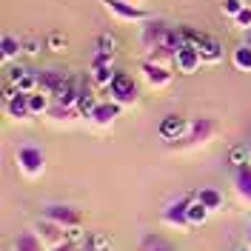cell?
I'll list each match as a JSON object with an SVG mask.
<instances>
[{"mask_svg": "<svg viewBox=\"0 0 251 251\" xmlns=\"http://www.w3.org/2000/svg\"><path fill=\"white\" fill-rule=\"evenodd\" d=\"M109 100L120 103V106H134L137 103V86L128 72H114V80L109 83Z\"/></svg>", "mask_w": 251, "mask_h": 251, "instance_id": "6da1fadb", "label": "cell"}, {"mask_svg": "<svg viewBox=\"0 0 251 251\" xmlns=\"http://www.w3.org/2000/svg\"><path fill=\"white\" fill-rule=\"evenodd\" d=\"M15 163L20 174H26V177H40L43 169H46V154L37 149V146H20L15 151Z\"/></svg>", "mask_w": 251, "mask_h": 251, "instance_id": "7a4b0ae2", "label": "cell"}, {"mask_svg": "<svg viewBox=\"0 0 251 251\" xmlns=\"http://www.w3.org/2000/svg\"><path fill=\"white\" fill-rule=\"evenodd\" d=\"M3 106H6V114L12 117V120H20V123H26V120H31L34 114H31L29 109V94L20 92V89H9L6 92V100H3Z\"/></svg>", "mask_w": 251, "mask_h": 251, "instance_id": "3957f363", "label": "cell"}, {"mask_svg": "<svg viewBox=\"0 0 251 251\" xmlns=\"http://www.w3.org/2000/svg\"><path fill=\"white\" fill-rule=\"evenodd\" d=\"M100 3L117 20H126V23H146L149 20V12L140 9V6H134V3H128V0H100Z\"/></svg>", "mask_w": 251, "mask_h": 251, "instance_id": "277c9868", "label": "cell"}, {"mask_svg": "<svg viewBox=\"0 0 251 251\" xmlns=\"http://www.w3.org/2000/svg\"><path fill=\"white\" fill-rule=\"evenodd\" d=\"M43 217L54 220V223H60L63 228H75L83 223V214H80V208L75 205H66V203H51L43 208Z\"/></svg>", "mask_w": 251, "mask_h": 251, "instance_id": "5b68a950", "label": "cell"}, {"mask_svg": "<svg viewBox=\"0 0 251 251\" xmlns=\"http://www.w3.org/2000/svg\"><path fill=\"white\" fill-rule=\"evenodd\" d=\"M191 200H194V197H183V200L169 203L166 211H163V223L172 226V228H180V231H188V228H191V223H188V203H191Z\"/></svg>", "mask_w": 251, "mask_h": 251, "instance_id": "8992f818", "label": "cell"}, {"mask_svg": "<svg viewBox=\"0 0 251 251\" xmlns=\"http://www.w3.org/2000/svg\"><path fill=\"white\" fill-rule=\"evenodd\" d=\"M34 231H37V237L43 240V246H46V249H54V246H63V243H66V228H63L60 223L49 220V217L37 220Z\"/></svg>", "mask_w": 251, "mask_h": 251, "instance_id": "52a82bcc", "label": "cell"}, {"mask_svg": "<svg viewBox=\"0 0 251 251\" xmlns=\"http://www.w3.org/2000/svg\"><path fill=\"white\" fill-rule=\"evenodd\" d=\"M143 77H146V83L151 86V89H166V86H172V69L169 66H163V63H154V60H143Z\"/></svg>", "mask_w": 251, "mask_h": 251, "instance_id": "ba28073f", "label": "cell"}, {"mask_svg": "<svg viewBox=\"0 0 251 251\" xmlns=\"http://www.w3.org/2000/svg\"><path fill=\"white\" fill-rule=\"evenodd\" d=\"M200 63H203L200 49L188 46V43H183V46L177 49V54H174V66H177V72H183V75H194V72L200 69Z\"/></svg>", "mask_w": 251, "mask_h": 251, "instance_id": "9c48e42d", "label": "cell"}, {"mask_svg": "<svg viewBox=\"0 0 251 251\" xmlns=\"http://www.w3.org/2000/svg\"><path fill=\"white\" fill-rule=\"evenodd\" d=\"M188 128H191V120L177 117V114H169V117H163V123H160V137H163V140H186Z\"/></svg>", "mask_w": 251, "mask_h": 251, "instance_id": "30bf717a", "label": "cell"}, {"mask_svg": "<svg viewBox=\"0 0 251 251\" xmlns=\"http://www.w3.org/2000/svg\"><path fill=\"white\" fill-rule=\"evenodd\" d=\"M214 131H217V123H214L211 117H197V120H191L186 143H205V140H211Z\"/></svg>", "mask_w": 251, "mask_h": 251, "instance_id": "8fae6325", "label": "cell"}, {"mask_svg": "<svg viewBox=\"0 0 251 251\" xmlns=\"http://www.w3.org/2000/svg\"><path fill=\"white\" fill-rule=\"evenodd\" d=\"M66 75H63L60 69H43V72H37V83H40V92H46V94H54L60 92L63 86H66Z\"/></svg>", "mask_w": 251, "mask_h": 251, "instance_id": "7c38bea8", "label": "cell"}, {"mask_svg": "<svg viewBox=\"0 0 251 251\" xmlns=\"http://www.w3.org/2000/svg\"><path fill=\"white\" fill-rule=\"evenodd\" d=\"M120 109H123L120 103H114V100H106V103H100V106L92 111V120H94L97 126H103V128H106V126H111L114 120H117V117H120Z\"/></svg>", "mask_w": 251, "mask_h": 251, "instance_id": "4fadbf2b", "label": "cell"}, {"mask_svg": "<svg viewBox=\"0 0 251 251\" xmlns=\"http://www.w3.org/2000/svg\"><path fill=\"white\" fill-rule=\"evenodd\" d=\"M43 240L37 237V231H20L12 240V251H43Z\"/></svg>", "mask_w": 251, "mask_h": 251, "instance_id": "5bb4252c", "label": "cell"}, {"mask_svg": "<svg viewBox=\"0 0 251 251\" xmlns=\"http://www.w3.org/2000/svg\"><path fill=\"white\" fill-rule=\"evenodd\" d=\"M197 49H200V57H203V63H208V66H214V63L223 60V46H220L214 37H208V34L203 37V43H200Z\"/></svg>", "mask_w": 251, "mask_h": 251, "instance_id": "9a60e30c", "label": "cell"}, {"mask_svg": "<svg viewBox=\"0 0 251 251\" xmlns=\"http://www.w3.org/2000/svg\"><path fill=\"white\" fill-rule=\"evenodd\" d=\"M234 186H237V194H240L243 200H249V203H251V163H246V166H240V169H237Z\"/></svg>", "mask_w": 251, "mask_h": 251, "instance_id": "2e32d148", "label": "cell"}, {"mask_svg": "<svg viewBox=\"0 0 251 251\" xmlns=\"http://www.w3.org/2000/svg\"><path fill=\"white\" fill-rule=\"evenodd\" d=\"M100 106V100H97V94H94L92 86H83L80 89V97H77V111L83 117H92V111Z\"/></svg>", "mask_w": 251, "mask_h": 251, "instance_id": "e0dca14e", "label": "cell"}, {"mask_svg": "<svg viewBox=\"0 0 251 251\" xmlns=\"http://www.w3.org/2000/svg\"><path fill=\"white\" fill-rule=\"evenodd\" d=\"M49 117L57 120V123H72V120H77V117H83V114L77 111V106H60V103H51Z\"/></svg>", "mask_w": 251, "mask_h": 251, "instance_id": "ac0fdd59", "label": "cell"}, {"mask_svg": "<svg viewBox=\"0 0 251 251\" xmlns=\"http://www.w3.org/2000/svg\"><path fill=\"white\" fill-rule=\"evenodd\" d=\"M194 197H197L203 205H208L211 211H223V203H226V200H223V194H220L217 188H200Z\"/></svg>", "mask_w": 251, "mask_h": 251, "instance_id": "d6986e66", "label": "cell"}, {"mask_svg": "<svg viewBox=\"0 0 251 251\" xmlns=\"http://www.w3.org/2000/svg\"><path fill=\"white\" fill-rule=\"evenodd\" d=\"M20 51H23V43L17 40L15 34H3V40H0V54H3V60H15V57H20Z\"/></svg>", "mask_w": 251, "mask_h": 251, "instance_id": "ffe728a7", "label": "cell"}, {"mask_svg": "<svg viewBox=\"0 0 251 251\" xmlns=\"http://www.w3.org/2000/svg\"><path fill=\"white\" fill-rule=\"evenodd\" d=\"M231 63H234L237 72H251V46L249 43H240L231 51Z\"/></svg>", "mask_w": 251, "mask_h": 251, "instance_id": "44dd1931", "label": "cell"}, {"mask_svg": "<svg viewBox=\"0 0 251 251\" xmlns=\"http://www.w3.org/2000/svg\"><path fill=\"white\" fill-rule=\"evenodd\" d=\"M29 109H31V114H49V109H51V94H46V92H31L29 94Z\"/></svg>", "mask_w": 251, "mask_h": 251, "instance_id": "7402d4cb", "label": "cell"}, {"mask_svg": "<svg viewBox=\"0 0 251 251\" xmlns=\"http://www.w3.org/2000/svg\"><path fill=\"white\" fill-rule=\"evenodd\" d=\"M208 214H211V208H208V205H203L197 197L188 203V223H191V226H203L205 220H208Z\"/></svg>", "mask_w": 251, "mask_h": 251, "instance_id": "603a6c76", "label": "cell"}, {"mask_svg": "<svg viewBox=\"0 0 251 251\" xmlns=\"http://www.w3.org/2000/svg\"><path fill=\"white\" fill-rule=\"evenodd\" d=\"M15 89H20V92H26V94L37 92V89H40V83H37V72H31V69H29V72L15 83Z\"/></svg>", "mask_w": 251, "mask_h": 251, "instance_id": "cb8c5ba5", "label": "cell"}, {"mask_svg": "<svg viewBox=\"0 0 251 251\" xmlns=\"http://www.w3.org/2000/svg\"><path fill=\"white\" fill-rule=\"evenodd\" d=\"M251 160V149H246V146H234L231 151H228V163L234 166V169H240V166H246Z\"/></svg>", "mask_w": 251, "mask_h": 251, "instance_id": "d4e9b609", "label": "cell"}, {"mask_svg": "<svg viewBox=\"0 0 251 251\" xmlns=\"http://www.w3.org/2000/svg\"><path fill=\"white\" fill-rule=\"evenodd\" d=\"M177 29H180L183 43H188V46H200L205 37V31H197V29H191V26H177Z\"/></svg>", "mask_w": 251, "mask_h": 251, "instance_id": "484cf974", "label": "cell"}, {"mask_svg": "<svg viewBox=\"0 0 251 251\" xmlns=\"http://www.w3.org/2000/svg\"><path fill=\"white\" fill-rule=\"evenodd\" d=\"M109 243H111V237H106L103 231H97V234L89 237V243H86V246H89V251H106V249H109Z\"/></svg>", "mask_w": 251, "mask_h": 251, "instance_id": "4316f807", "label": "cell"}, {"mask_svg": "<svg viewBox=\"0 0 251 251\" xmlns=\"http://www.w3.org/2000/svg\"><path fill=\"white\" fill-rule=\"evenodd\" d=\"M66 243L80 246V243H89V240H86V231H83L80 226H75V228H66Z\"/></svg>", "mask_w": 251, "mask_h": 251, "instance_id": "83f0119b", "label": "cell"}, {"mask_svg": "<svg viewBox=\"0 0 251 251\" xmlns=\"http://www.w3.org/2000/svg\"><path fill=\"white\" fill-rule=\"evenodd\" d=\"M243 6H246V0H223V15H228L231 20H234Z\"/></svg>", "mask_w": 251, "mask_h": 251, "instance_id": "f1b7e54d", "label": "cell"}, {"mask_svg": "<svg viewBox=\"0 0 251 251\" xmlns=\"http://www.w3.org/2000/svg\"><path fill=\"white\" fill-rule=\"evenodd\" d=\"M234 26H240V29H246V31L251 29V6L249 3H246V6L240 9V15L234 17Z\"/></svg>", "mask_w": 251, "mask_h": 251, "instance_id": "f546056e", "label": "cell"}, {"mask_svg": "<svg viewBox=\"0 0 251 251\" xmlns=\"http://www.w3.org/2000/svg\"><path fill=\"white\" fill-rule=\"evenodd\" d=\"M97 43H100V49H97L100 54H111V57H114V46H117V43H114V37H111V34H100V40H97Z\"/></svg>", "mask_w": 251, "mask_h": 251, "instance_id": "4dcf8cb0", "label": "cell"}, {"mask_svg": "<svg viewBox=\"0 0 251 251\" xmlns=\"http://www.w3.org/2000/svg\"><path fill=\"white\" fill-rule=\"evenodd\" d=\"M26 72H29V69H26V66H20V63H15V66H12V69H9V83H12V86H15L17 80L23 77V75H26Z\"/></svg>", "mask_w": 251, "mask_h": 251, "instance_id": "1f68e13d", "label": "cell"}, {"mask_svg": "<svg viewBox=\"0 0 251 251\" xmlns=\"http://www.w3.org/2000/svg\"><path fill=\"white\" fill-rule=\"evenodd\" d=\"M49 46L54 49V51H63V49H66V37H63V34H57V31H54V34L49 37Z\"/></svg>", "mask_w": 251, "mask_h": 251, "instance_id": "d6a6232c", "label": "cell"}, {"mask_svg": "<svg viewBox=\"0 0 251 251\" xmlns=\"http://www.w3.org/2000/svg\"><path fill=\"white\" fill-rule=\"evenodd\" d=\"M23 51H26V54H37V51H40V43H37V40H29V43H23Z\"/></svg>", "mask_w": 251, "mask_h": 251, "instance_id": "836d02e7", "label": "cell"}, {"mask_svg": "<svg viewBox=\"0 0 251 251\" xmlns=\"http://www.w3.org/2000/svg\"><path fill=\"white\" fill-rule=\"evenodd\" d=\"M77 246H72V243H63V246H54V249H49V251H75Z\"/></svg>", "mask_w": 251, "mask_h": 251, "instance_id": "e575fe53", "label": "cell"}, {"mask_svg": "<svg viewBox=\"0 0 251 251\" xmlns=\"http://www.w3.org/2000/svg\"><path fill=\"white\" fill-rule=\"evenodd\" d=\"M143 251H172V249H169L166 243H160V240H157V243H154V249H143Z\"/></svg>", "mask_w": 251, "mask_h": 251, "instance_id": "d590c367", "label": "cell"}, {"mask_svg": "<svg viewBox=\"0 0 251 251\" xmlns=\"http://www.w3.org/2000/svg\"><path fill=\"white\" fill-rule=\"evenodd\" d=\"M246 43H249V46H251V29L246 31Z\"/></svg>", "mask_w": 251, "mask_h": 251, "instance_id": "8d00e7d4", "label": "cell"}, {"mask_svg": "<svg viewBox=\"0 0 251 251\" xmlns=\"http://www.w3.org/2000/svg\"><path fill=\"white\" fill-rule=\"evenodd\" d=\"M246 240H249V249H251V226H249V234H246Z\"/></svg>", "mask_w": 251, "mask_h": 251, "instance_id": "74e56055", "label": "cell"}, {"mask_svg": "<svg viewBox=\"0 0 251 251\" xmlns=\"http://www.w3.org/2000/svg\"><path fill=\"white\" fill-rule=\"evenodd\" d=\"M128 3H134V6H137V3H143V0H128Z\"/></svg>", "mask_w": 251, "mask_h": 251, "instance_id": "f35d334b", "label": "cell"}, {"mask_svg": "<svg viewBox=\"0 0 251 251\" xmlns=\"http://www.w3.org/2000/svg\"><path fill=\"white\" fill-rule=\"evenodd\" d=\"M240 251H251V249H249V246H246V249H240Z\"/></svg>", "mask_w": 251, "mask_h": 251, "instance_id": "ab89813d", "label": "cell"}, {"mask_svg": "<svg viewBox=\"0 0 251 251\" xmlns=\"http://www.w3.org/2000/svg\"><path fill=\"white\" fill-rule=\"evenodd\" d=\"M246 3H249V6H251V0H246Z\"/></svg>", "mask_w": 251, "mask_h": 251, "instance_id": "60d3db41", "label": "cell"}, {"mask_svg": "<svg viewBox=\"0 0 251 251\" xmlns=\"http://www.w3.org/2000/svg\"><path fill=\"white\" fill-rule=\"evenodd\" d=\"M75 251H80V249H75Z\"/></svg>", "mask_w": 251, "mask_h": 251, "instance_id": "b9f144b4", "label": "cell"}, {"mask_svg": "<svg viewBox=\"0 0 251 251\" xmlns=\"http://www.w3.org/2000/svg\"><path fill=\"white\" fill-rule=\"evenodd\" d=\"M106 251H111V249H106Z\"/></svg>", "mask_w": 251, "mask_h": 251, "instance_id": "7bdbcfd3", "label": "cell"}, {"mask_svg": "<svg viewBox=\"0 0 251 251\" xmlns=\"http://www.w3.org/2000/svg\"><path fill=\"white\" fill-rule=\"evenodd\" d=\"M249 149H251V146H249Z\"/></svg>", "mask_w": 251, "mask_h": 251, "instance_id": "ee69618b", "label": "cell"}]
</instances>
